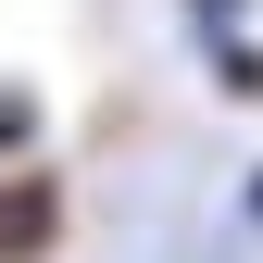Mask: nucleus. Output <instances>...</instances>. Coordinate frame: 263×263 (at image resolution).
<instances>
[{
  "label": "nucleus",
  "instance_id": "obj_1",
  "mask_svg": "<svg viewBox=\"0 0 263 263\" xmlns=\"http://www.w3.org/2000/svg\"><path fill=\"white\" fill-rule=\"evenodd\" d=\"M50 226H63V213H50V188H38V176H25V188H0V263L50 251Z\"/></svg>",
  "mask_w": 263,
  "mask_h": 263
},
{
  "label": "nucleus",
  "instance_id": "obj_2",
  "mask_svg": "<svg viewBox=\"0 0 263 263\" xmlns=\"http://www.w3.org/2000/svg\"><path fill=\"white\" fill-rule=\"evenodd\" d=\"M238 13H251V0H188V25H201V50H213V38H238Z\"/></svg>",
  "mask_w": 263,
  "mask_h": 263
},
{
  "label": "nucleus",
  "instance_id": "obj_3",
  "mask_svg": "<svg viewBox=\"0 0 263 263\" xmlns=\"http://www.w3.org/2000/svg\"><path fill=\"white\" fill-rule=\"evenodd\" d=\"M238 201H251V226H263V163H251V188H238Z\"/></svg>",
  "mask_w": 263,
  "mask_h": 263
}]
</instances>
